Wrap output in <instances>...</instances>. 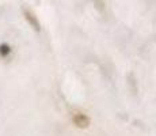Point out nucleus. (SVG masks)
Returning a JSON list of instances; mask_svg holds the SVG:
<instances>
[{
	"instance_id": "nucleus-1",
	"label": "nucleus",
	"mask_w": 156,
	"mask_h": 136,
	"mask_svg": "<svg viewBox=\"0 0 156 136\" xmlns=\"http://www.w3.org/2000/svg\"><path fill=\"white\" fill-rule=\"evenodd\" d=\"M72 121H73V124L77 128H87L90 125V123H91V120L84 113H75L72 116Z\"/></svg>"
},
{
	"instance_id": "nucleus-2",
	"label": "nucleus",
	"mask_w": 156,
	"mask_h": 136,
	"mask_svg": "<svg viewBox=\"0 0 156 136\" xmlns=\"http://www.w3.org/2000/svg\"><path fill=\"white\" fill-rule=\"evenodd\" d=\"M23 14H25V18H26V20L30 23V26H31L35 31H40L41 25H40V22H38L37 17H35V15L33 14L30 10H23Z\"/></svg>"
},
{
	"instance_id": "nucleus-3",
	"label": "nucleus",
	"mask_w": 156,
	"mask_h": 136,
	"mask_svg": "<svg viewBox=\"0 0 156 136\" xmlns=\"http://www.w3.org/2000/svg\"><path fill=\"white\" fill-rule=\"evenodd\" d=\"M12 52V49H11V46L8 44H2L0 45V57H3V59H5V57H8Z\"/></svg>"
}]
</instances>
